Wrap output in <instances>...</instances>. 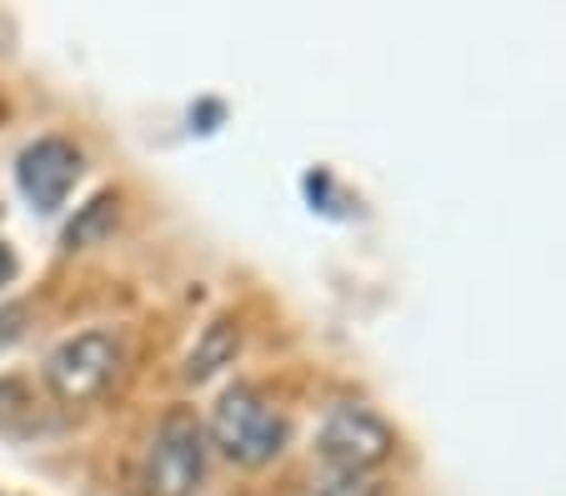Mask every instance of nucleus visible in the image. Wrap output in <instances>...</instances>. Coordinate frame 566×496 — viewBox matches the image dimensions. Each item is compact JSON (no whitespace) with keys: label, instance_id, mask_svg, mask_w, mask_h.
Here are the masks:
<instances>
[{"label":"nucleus","instance_id":"nucleus-9","mask_svg":"<svg viewBox=\"0 0 566 496\" xmlns=\"http://www.w3.org/2000/svg\"><path fill=\"white\" fill-rule=\"evenodd\" d=\"M11 281H15V251L0 241V286H11Z\"/></svg>","mask_w":566,"mask_h":496},{"label":"nucleus","instance_id":"nucleus-6","mask_svg":"<svg viewBox=\"0 0 566 496\" xmlns=\"http://www.w3.org/2000/svg\"><path fill=\"white\" fill-rule=\"evenodd\" d=\"M235 351H241V321H235V316H211V321L196 331L191 351H186L181 377L191 381V387H201V381H211L216 371L231 367Z\"/></svg>","mask_w":566,"mask_h":496},{"label":"nucleus","instance_id":"nucleus-1","mask_svg":"<svg viewBox=\"0 0 566 496\" xmlns=\"http://www.w3.org/2000/svg\"><path fill=\"white\" fill-rule=\"evenodd\" d=\"M286 436L291 426L281 407L256 387H231L211 411V442L235 466H271L286 452Z\"/></svg>","mask_w":566,"mask_h":496},{"label":"nucleus","instance_id":"nucleus-7","mask_svg":"<svg viewBox=\"0 0 566 496\" xmlns=\"http://www.w3.org/2000/svg\"><path fill=\"white\" fill-rule=\"evenodd\" d=\"M116 205H120L116 196H96V201L86 205V217L71 221V231H65V246H86L96 231H106L111 221H116Z\"/></svg>","mask_w":566,"mask_h":496},{"label":"nucleus","instance_id":"nucleus-8","mask_svg":"<svg viewBox=\"0 0 566 496\" xmlns=\"http://www.w3.org/2000/svg\"><path fill=\"white\" fill-rule=\"evenodd\" d=\"M311 496H371V482L356 472H326L321 486H311Z\"/></svg>","mask_w":566,"mask_h":496},{"label":"nucleus","instance_id":"nucleus-4","mask_svg":"<svg viewBox=\"0 0 566 496\" xmlns=\"http://www.w3.org/2000/svg\"><path fill=\"white\" fill-rule=\"evenodd\" d=\"M206 476V426L191 411H171L146 442L140 492L146 496H191Z\"/></svg>","mask_w":566,"mask_h":496},{"label":"nucleus","instance_id":"nucleus-2","mask_svg":"<svg viewBox=\"0 0 566 496\" xmlns=\"http://www.w3.org/2000/svg\"><path fill=\"white\" fill-rule=\"evenodd\" d=\"M120 367H126V341L106 326L75 331L51 346L45 357V387L65 401V407H86V401L106 397L116 387Z\"/></svg>","mask_w":566,"mask_h":496},{"label":"nucleus","instance_id":"nucleus-3","mask_svg":"<svg viewBox=\"0 0 566 496\" xmlns=\"http://www.w3.org/2000/svg\"><path fill=\"white\" fill-rule=\"evenodd\" d=\"M316 452L326 462V472L371 476L396 452V432L366 401H336V407H326V416L316 426Z\"/></svg>","mask_w":566,"mask_h":496},{"label":"nucleus","instance_id":"nucleus-5","mask_svg":"<svg viewBox=\"0 0 566 496\" xmlns=\"http://www.w3.org/2000/svg\"><path fill=\"white\" fill-rule=\"evenodd\" d=\"M81 171H86V156H81V146H71L65 136H41L15 156L21 196L41 211V217H55V211H61L65 196L75 191V181H81Z\"/></svg>","mask_w":566,"mask_h":496}]
</instances>
